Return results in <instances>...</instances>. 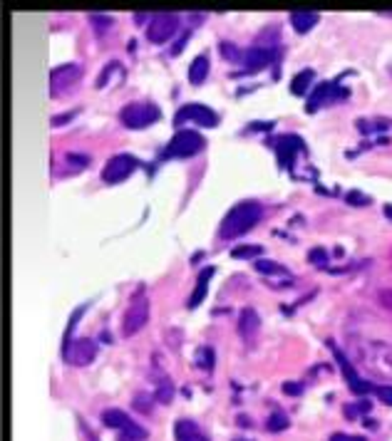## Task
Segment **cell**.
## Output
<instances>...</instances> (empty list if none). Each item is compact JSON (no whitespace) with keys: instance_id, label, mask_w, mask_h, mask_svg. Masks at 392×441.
<instances>
[{"instance_id":"60d3db41","label":"cell","mask_w":392,"mask_h":441,"mask_svg":"<svg viewBox=\"0 0 392 441\" xmlns=\"http://www.w3.org/2000/svg\"><path fill=\"white\" fill-rule=\"evenodd\" d=\"M239 424H241V426H251V421L246 419V416H239Z\"/></svg>"},{"instance_id":"2e32d148","label":"cell","mask_w":392,"mask_h":441,"mask_svg":"<svg viewBox=\"0 0 392 441\" xmlns=\"http://www.w3.org/2000/svg\"><path fill=\"white\" fill-rule=\"evenodd\" d=\"M261 327V318L254 308H244L241 310V318H239V332L244 340H254L256 332Z\"/></svg>"},{"instance_id":"3957f363","label":"cell","mask_w":392,"mask_h":441,"mask_svg":"<svg viewBox=\"0 0 392 441\" xmlns=\"http://www.w3.org/2000/svg\"><path fill=\"white\" fill-rule=\"evenodd\" d=\"M159 117H162V112H159V107L154 102H132L119 112L122 124L129 129H144L157 122Z\"/></svg>"},{"instance_id":"603a6c76","label":"cell","mask_w":392,"mask_h":441,"mask_svg":"<svg viewBox=\"0 0 392 441\" xmlns=\"http://www.w3.org/2000/svg\"><path fill=\"white\" fill-rule=\"evenodd\" d=\"M290 426V419L283 414V411H273V414L268 416V421H266V429L268 431H283Z\"/></svg>"},{"instance_id":"7a4b0ae2","label":"cell","mask_w":392,"mask_h":441,"mask_svg":"<svg viewBox=\"0 0 392 441\" xmlns=\"http://www.w3.org/2000/svg\"><path fill=\"white\" fill-rule=\"evenodd\" d=\"M206 147V139L194 129H179L172 137V142L164 149V157H174V159H186V157H196L201 149Z\"/></svg>"},{"instance_id":"83f0119b","label":"cell","mask_w":392,"mask_h":441,"mask_svg":"<svg viewBox=\"0 0 392 441\" xmlns=\"http://www.w3.org/2000/svg\"><path fill=\"white\" fill-rule=\"evenodd\" d=\"M261 253H263V248H261V246H239V248L231 250V255H234V258H259Z\"/></svg>"},{"instance_id":"e0dca14e","label":"cell","mask_w":392,"mask_h":441,"mask_svg":"<svg viewBox=\"0 0 392 441\" xmlns=\"http://www.w3.org/2000/svg\"><path fill=\"white\" fill-rule=\"evenodd\" d=\"M377 367L380 372H390L392 375V345H375L372 347V355L367 357V367Z\"/></svg>"},{"instance_id":"4dcf8cb0","label":"cell","mask_w":392,"mask_h":441,"mask_svg":"<svg viewBox=\"0 0 392 441\" xmlns=\"http://www.w3.org/2000/svg\"><path fill=\"white\" fill-rule=\"evenodd\" d=\"M152 399L154 397H149V394H137V399H134V409L142 411V414H152Z\"/></svg>"},{"instance_id":"f35d334b","label":"cell","mask_w":392,"mask_h":441,"mask_svg":"<svg viewBox=\"0 0 392 441\" xmlns=\"http://www.w3.org/2000/svg\"><path fill=\"white\" fill-rule=\"evenodd\" d=\"M67 162L77 164V167H85V164L90 162V159H87V157H77V154H67Z\"/></svg>"},{"instance_id":"277c9868","label":"cell","mask_w":392,"mask_h":441,"mask_svg":"<svg viewBox=\"0 0 392 441\" xmlns=\"http://www.w3.org/2000/svg\"><path fill=\"white\" fill-rule=\"evenodd\" d=\"M147 322H149V300L144 298V293H139L137 298H132V303H129L127 313L122 318V335L124 337L137 335Z\"/></svg>"},{"instance_id":"d6a6232c","label":"cell","mask_w":392,"mask_h":441,"mask_svg":"<svg viewBox=\"0 0 392 441\" xmlns=\"http://www.w3.org/2000/svg\"><path fill=\"white\" fill-rule=\"evenodd\" d=\"M308 260L316 265H323V263H328V253L323 248H313L311 253H308Z\"/></svg>"},{"instance_id":"b9f144b4","label":"cell","mask_w":392,"mask_h":441,"mask_svg":"<svg viewBox=\"0 0 392 441\" xmlns=\"http://www.w3.org/2000/svg\"><path fill=\"white\" fill-rule=\"evenodd\" d=\"M387 70H390V75H392V65H390V67H387Z\"/></svg>"},{"instance_id":"ffe728a7","label":"cell","mask_w":392,"mask_h":441,"mask_svg":"<svg viewBox=\"0 0 392 441\" xmlns=\"http://www.w3.org/2000/svg\"><path fill=\"white\" fill-rule=\"evenodd\" d=\"M313 80H316V72H313V70H301L296 77H293V80H290V92H293V95H298V97H303L308 90H311Z\"/></svg>"},{"instance_id":"ba28073f","label":"cell","mask_w":392,"mask_h":441,"mask_svg":"<svg viewBox=\"0 0 392 441\" xmlns=\"http://www.w3.org/2000/svg\"><path fill=\"white\" fill-rule=\"evenodd\" d=\"M82 77L80 65L75 62H67V65H60L50 72V95L52 97H62L65 92H70L72 87L77 85V80Z\"/></svg>"},{"instance_id":"44dd1931","label":"cell","mask_w":392,"mask_h":441,"mask_svg":"<svg viewBox=\"0 0 392 441\" xmlns=\"http://www.w3.org/2000/svg\"><path fill=\"white\" fill-rule=\"evenodd\" d=\"M129 421H132V419H129V416L124 414L122 409H105L102 411V424L109 426V429H119V431H122L124 426L129 424Z\"/></svg>"},{"instance_id":"30bf717a","label":"cell","mask_w":392,"mask_h":441,"mask_svg":"<svg viewBox=\"0 0 392 441\" xmlns=\"http://www.w3.org/2000/svg\"><path fill=\"white\" fill-rule=\"evenodd\" d=\"M174 122L177 124L194 122L199 124V127H219V114L211 112L209 107L204 104H184L177 112V117H174Z\"/></svg>"},{"instance_id":"6da1fadb","label":"cell","mask_w":392,"mask_h":441,"mask_svg":"<svg viewBox=\"0 0 392 441\" xmlns=\"http://www.w3.org/2000/svg\"><path fill=\"white\" fill-rule=\"evenodd\" d=\"M261 213H263V208H261L259 201L236 203V206L224 216V221H221L219 236L224 241H234V238H239V236L249 234V231L261 221Z\"/></svg>"},{"instance_id":"8fae6325","label":"cell","mask_w":392,"mask_h":441,"mask_svg":"<svg viewBox=\"0 0 392 441\" xmlns=\"http://www.w3.org/2000/svg\"><path fill=\"white\" fill-rule=\"evenodd\" d=\"M273 149H275V154H278L280 167L290 169V167H293V162H296V154L303 152V149H306V144H303L301 137H290V134H283V137L273 139Z\"/></svg>"},{"instance_id":"8d00e7d4","label":"cell","mask_w":392,"mask_h":441,"mask_svg":"<svg viewBox=\"0 0 392 441\" xmlns=\"http://www.w3.org/2000/svg\"><path fill=\"white\" fill-rule=\"evenodd\" d=\"M283 392L285 394H293V397H298L303 392V387L301 385H296V382H285L283 385Z\"/></svg>"},{"instance_id":"5b68a950","label":"cell","mask_w":392,"mask_h":441,"mask_svg":"<svg viewBox=\"0 0 392 441\" xmlns=\"http://www.w3.org/2000/svg\"><path fill=\"white\" fill-rule=\"evenodd\" d=\"M95 357H97V342L90 340V337H77V340H70L67 345H62V360L67 365L85 367Z\"/></svg>"},{"instance_id":"9c48e42d","label":"cell","mask_w":392,"mask_h":441,"mask_svg":"<svg viewBox=\"0 0 392 441\" xmlns=\"http://www.w3.org/2000/svg\"><path fill=\"white\" fill-rule=\"evenodd\" d=\"M137 167H139V162L134 157H129V154H117V157H112L105 164L102 179L107 183H119L127 176H132V174L137 171Z\"/></svg>"},{"instance_id":"1f68e13d","label":"cell","mask_w":392,"mask_h":441,"mask_svg":"<svg viewBox=\"0 0 392 441\" xmlns=\"http://www.w3.org/2000/svg\"><path fill=\"white\" fill-rule=\"evenodd\" d=\"M375 397L382 401V404L392 406V387L385 385V387H375Z\"/></svg>"},{"instance_id":"7402d4cb","label":"cell","mask_w":392,"mask_h":441,"mask_svg":"<svg viewBox=\"0 0 392 441\" xmlns=\"http://www.w3.org/2000/svg\"><path fill=\"white\" fill-rule=\"evenodd\" d=\"M254 268L259 270V273H263V275H283V278H290V273L283 268L280 263H273V260H263V258H259L254 263Z\"/></svg>"},{"instance_id":"74e56055","label":"cell","mask_w":392,"mask_h":441,"mask_svg":"<svg viewBox=\"0 0 392 441\" xmlns=\"http://www.w3.org/2000/svg\"><path fill=\"white\" fill-rule=\"evenodd\" d=\"M331 441H367L365 436H350V434H333Z\"/></svg>"},{"instance_id":"7bdbcfd3","label":"cell","mask_w":392,"mask_h":441,"mask_svg":"<svg viewBox=\"0 0 392 441\" xmlns=\"http://www.w3.org/2000/svg\"><path fill=\"white\" fill-rule=\"evenodd\" d=\"M236 441H246V439H236Z\"/></svg>"},{"instance_id":"d4e9b609","label":"cell","mask_w":392,"mask_h":441,"mask_svg":"<svg viewBox=\"0 0 392 441\" xmlns=\"http://www.w3.org/2000/svg\"><path fill=\"white\" fill-rule=\"evenodd\" d=\"M214 360H216V355H214V350L211 347H201L199 352H196V365L201 367V370H214Z\"/></svg>"},{"instance_id":"5bb4252c","label":"cell","mask_w":392,"mask_h":441,"mask_svg":"<svg viewBox=\"0 0 392 441\" xmlns=\"http://www.w3.org/2000/svg\"><path fill=\"white\" fill-rule=\"evenodd\" d=\"M174 436H177V441H209L204 431L199 429V424L191 419H179L174 424Z\"/></svg>"},{"instance_id":"cb8c5ba5","label":"cell","mask_w":392,"mask_h":441,"mask_svg":"<svg viewBox=\"0 0 392 441\" xmlns=\"http://www.w3.org/2000/svg\"><path fill=\"white\" fill-rule=\"evenodd\" d=\"M172 397H174V387H172V382H169V380L159 382L157 392H154V401H159V404H169V401H172Z\"/></svg>"},{"instance_id":"836d02e7","label":"cell","mask_w":392,"mask_h":441,"mask_svg":"<svg viewBox=\"0 0 392 441\" xmlns=\"http://www.w3.org/2000/svg\"><path fill=\"white\" fill-rule=\"evenodd\" d=\"M117 65H119V62H109V65L105 67V72L100 75V80H97V87H105V85H107V80L112 77V72L117 70Z\"/></svg>"},{"instance_id":"e575fe53","label":"cell","mask_w":392,"mask_h":441,"mask_svg":"<svg viewBox=\"0 0 392 441\" xmlns=\"http://www.w3.org/2000/svg\"><path fill=\"white\" fill-rule=\"evenodd\" d=\"M348 201L355 203V206H365V203H370V198L362 196V193H357V191H350L348 193Z\"/></svg>"},{"instance_id":"8992f818","label":"cell","mask_w":392,"mask_h":441,"mask_svg":"<svg viewBox=\"0 0 392 441\" xmlns=\"http://www.w3.org/2000/svg\"><path fill=\"white\" fill-rule=\"evenodd\" d=\"M179 30V18L172 13H157V16L149 18L147 25V40L154 45H162V42L172 40V35Z\"/></svg>"},{"instance_id":"f546056e","label":"cell","mask_w":392,"mask_h":441,"mask_svg":"<svg viewBox=\"0 0 392 441\" xmlns=\"http://www.w3.org/2000/svg\"><path fill=\"white\" fill-rule=\"evenodd\" d=\"M370 411V401H357V404H348L345 406V416L348 419H357L360 414Z\"/></svg>"},{"instance_id":"ac0fdd59","label":"cell","mask_w":392,"mask_h":441,"mask_svg":"<svg viewBox=\"0 0 392 441\" xmlns=\"http://www.w3.org/2000/svg\"><path fill=\"white\" fill-rule=\"evenodd\" d=\"M318 13H301V11H296V13H290V25H293V30L296 32H308V30H313V28L318 25Z\"/></svg>"},{"instance_id":"52a82bcc","label":"cell","mask_w":392,"mask_h":441,"mask_svg":"<svg viewBox=\"0 0 392 441\" xmlns=\"http://www.w3.org/2000/svg\"><path fill=\"white\" fill-rule=\"evenodd\" d=\"M331 350H333V355H335V362H338V367H340L343 377H345V382H348V387H350L352 394H357V397L375 394V385H372V382L362 380V377L355 372V367L350 365V360H348V357L343 355V352L338 350L335 345H331Z\"/></svg>"},{"instance_id":"4316f807","label":"cell","mask_w":392,"mask_h":441,"mask_svg":"<svg viewBox=\"0 0 392 441\" xmlns=\"http://www.w3.org/2000/svg\"><path fill=\"white\" fill-rule=\"evenodd\" d=\"M219 50H221V55H224V60H229V62H241L244 60V52L239 50V47L234 45V42H221L219 45Z\"/></svg>"},{"instance_id":"f1b7e54d","label":"cell","mask_w":392,"mask_h":441,"mask_svg":"<svg viewBox=\"0 0 392 441\" xmlns=\"http://www.w3.org/2000/svg\"><path fill=\"white\" fill-rule=\"evenodd\" d=\"M85 310H87V305H80V308L75 310V313H72V318H70V322H67V330H65V337H62V345H67V342H70V335H72V330L77 327V320L82 318V315H85Z\"/></svg>"},{"instance_id":"9a60e30c","label":"cell","mask_w":392,"mask_h":441,"mask_svg":"<svg viewBox=\"0 0 392 441\" xmlns=\"http://www.w3.org/2000/svg\"><path fill=\"white\" fill-rule=\"evenodd\" d=\"M216 273V268L214 265H209V268H204L199 273V278H196V290H194L191 295H189V303H186V308L189 310H194V308H199L201 305V300L206 298V290H209V280H211V275Z\"/></svg>"},{"instance_id":"ab89813d","label":"cell","mask_w":392,"mask_h":441,"mask_svg":"<svg viewBox=\"0 0 392 441\" xmlns=\"http://www.w3.org/2000/svg\"><path fill=\"white\" fill-rule=\"evenodd\" d=\"M75 117V112H70V114H62V117H52V124H55V127H60L62 122H67V119H72Z\"/></svg>"},{"instance_id":"d6986e66","label":"cell","mask_w":392,"mask_h":441,"mask_svg":"<svg viewBox=\"0 0 392 441\" xmlns=\"http://www.w3.org/2000/svg\"><path fill=\"white\" fill-rule=\"evenodd\" d=\"M206 75H209V60H206V55H199L189 67V82L191 85H204Z\"/></svg>"},{"instance_id":"d590c367","label":"cell","mask_w":392,"mask_h":441,"mask_svg":"<svg viewBox=\"0 0 392 441\" xmlns=\"http://www.w3.org/2000/svg\"><path fill=\"white\" fill-rule=\"evenodd\" d=\"M189 37H191V32H184V35L179 37V40H177V45L172 47V55H179V52L184 50V45H186V42H189Z\"/></svg>"},{"instance_id":"4fadbf2b","label":"cell","mask_w":392,"mask_h":441,"mask_svg":"<svg viewBox=\"0 0 392 441\" xmlns=\"http://www.w3.org/2000/svg\"><path fill=\"white\" fill-rule=\"evenodd\" d=\"M271 60H273V50L256 45V47H251V50L244 52L241 65H244V72H261L266 65H271Z\"/></svg>"},{"instance_id":"484cf974","label":"cell","mask_w":392,"mask_h":441,"mask_svg":"<svg viewBox=\"0 0 392 441\" xmlns=\"http://www.w3.org/2000/svg\"><path fill=\"white\" fill-rule=\"evenodd\" d=\"M90 23H92V28H95V32L97 35H102V32H107L109 28L114 25V20L109 16H100V13H95V16H90Z\"/></svg>"},{"instance_id":"7c38bea8","label":"cell","mask_w":392,"mask_h":441,"mask_svg":"<svg viewBox=\"0 0 392 441\" xmlns=\"http://www.w3.org/2000/svg\"><path fill=\"white\" fill-rule=\"evenodd\" d=\"M345 95H348V92L340 90V85H338V82H321V85H316V90H313L311 99H308L306 112H316V109L321 104H326V102L343 99Z\"/></svg>"}]
</instances>
